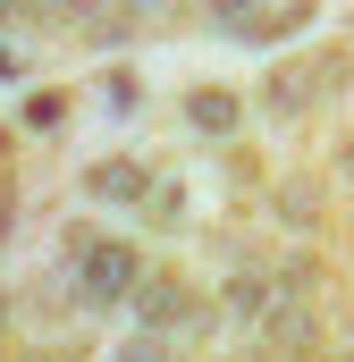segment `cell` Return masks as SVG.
Segmentation results:
<instances>
[{"label":"cell","instance_id":"obj_1","mask_svg":"<svg viewBox=\"0 0 354 362\" xmlns=\"http://www.w3.org/2000/svg\"><path fill=\"white\" fill-rule=\"evenodd\" d=\"M76 295L85 303H127L135 295V253L127 245H85L76 253Z\"/></svg>","mask_w":354,"mask_h":362},{"label":"cell","instance_id":"obj_2","mask_svg":"<svg viewBox=\"0 0 354 362\" xmlns=\"http://www.w3.org/2000/svg\"><path fill=\"white\" fill-rule=\"evenodd\" d=\"M144 320H152V329H185V320H194V303H185V286H177V278H152V286H144Z\"/></svg>","mask_w":354,"mask_h":362},{"label":"cell","instance_id":"obj_3","mask_svg":"<svg viewBox=\"0 0 354 362\" xmlns=\"http://www.w3.org/2000/svg\"><path fill=\"white\" fill-rule=\"evenodd\" d=\"M185 110H194V127H211V135H228V127H236V101H228L219 85H202L194 101H185Z\"/></svg>","mask_w":354,"mask_h":362},{"label":"cell","instance_id":"obj_4","mask_svg":"<svg viewBox=\"0 0 354 362\" xmlns=\"http://www.w3.org/2000/svg\"><path fill=\"white\" fill-rule=\"evenodd\" d=\"M93 194H118L127 202V194H144V169H93Z\"/></svg>","mask_w":354,"mask_h":362},{"label":"cell","instance_id":"obj_5","mask_svg":"<svg viewBox=\"0 0 354 362\" xmlns=\"http://www.w3.org/2000/svg\"><path fill=\"white\" fill-rule=\"evenodd\" d=\"M127 362H161V346H152V337H144V346H127Z\"/></svg>","mask_w":354,"mask_h":362},{"label":"cell","instance_id":"obj_6","mask_svg":"<svg viewBox=\"0 0 354 362\" xmlns=\"http://www.w3.org/2000/svg\"><path fill=\"white\" fill-rule=\"evenodd\" d=\"M8 211H17V202H8V185H0V236H8Z\"/></svg>","mask_w":354,"mask_h":362}]
</instances>
